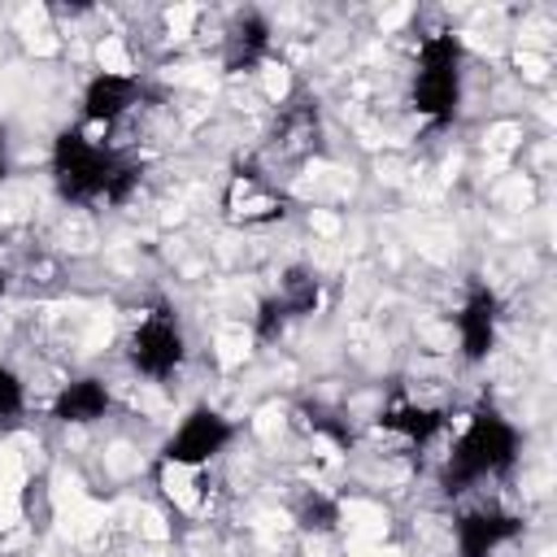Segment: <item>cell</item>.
<instances>
[{"mask_svg":"<svg viewBox=\"0 0 557 557\" xmlns=\"http://www.w3.org/2000/svg\"><path fill=\"white\" fill-rule=\"evenodd\" d=\"M265 52H270V22H265L261 13L235 17V26H231V35H226V70H231V74L252 70Z\"/></svg>","mask_w":557,"mask_h":557,"instance_id":"obj_11","label":"cell"},{"mask_svg":"<svg viewBox=\"0 0 557 557\" xmlns=\"http://www.w3.org/2000/svg\"><path fill=\"white\" fill-rule=\"evenodd\" d=\"M522 531V518L496 505H479L457 518V553L461 557H492L500 544H509Z\"/></svg>","mask_w":557,"mask_h":557,"instance_id":"obj_7","label":"cell"},{"mask_svg":"<svg viewBox=\"0 0 557 557\" xmlns=\"http://www.w3.org/2000/svg\"><path fill=\"white\" fill-rule=\"evenodd\" d=\"M379 422L387 431L405 435L409 444H426V440H435L444 431V413L440 409H426V405H413V400H392Z\"/></svg>","mask_w":557,"mask_h":557,"instance_id":"obj_12","label":"cell"},{"mask_svg":"<svg viewBox=\"0 0 557 557\" xmlns=\"http://www.w3.org/2000/svg\"><path fill=\"white\" fill-rule=\"evenodd\" d=\"M122 157L100 144V139H87L78 126L61 131L52 139V187L61 200L70 205H91V200H104L109 196V183L117 174Z\"/></svg>","mask_w":557,"mask_h":557,"instance_id":"obj_2","label":"cell"},{"mask_svg":"<svg viewBox=\"0 0 557 557\" xmlns=\"http://www.w3.org/2000/svg\"><path fill=\"white\" fill-rule=\"evenodd\" d=\"M278 305L287 309V318L296 322V318H309L318 305H322V278L309 270V265H292L287 274H283V283H278Z\"/></svg>","mask_w":557,"mask_h":557,"instance_id":"obj_13","label":"cell"},{"mask_svg":"<svg viewBox=\"0 0 557 557\" xmlns=\"http://www.w3.org/2000/svg\"><path fill=\"white\" fill-rule=\"evenodd\" d=\"M104 413H109V387L100 379H70L52 400V418L70 426H87Z\"/></svg>","mask_w":557,"mask_h":557,"instance_id":"obj_10","label":"cell"},{"mask_svg":"<svg viewBox=\"0 0 557 557\" xmlns=\"http://www.w3.org/2000/svg\"><path fill=\"white\" fill-rule=\"evenodd\" d=\"M518 461V431L509 418H500L492 405L474 409V418L466 422V431L457 435L444 470H440V487L448 496L474 487L479 479H492V474H505L509 466Z\"/></svg>","mask_w":557,"mask_h":557,"instance_id":"obj_1","label":"cell"},{"mask_svg":"<svg viewBox=\"0 0 557 557\" xmlns=\"http://www.w3.org/2000/svg\"><path fill=\"white\" fill-rule=\"evenodd\" d=\"M4 174H9V152H4V139H0V183H4Z\"/></svg>","mask_w":557,"mask_h":557,"instance_id":"obj_17","label":"cell"},{"mask_svg":"<svg viewBox=\"0 0 557 557\" xmlns=\"http://www.w3.org/2000/svg\"><path fill=\"white\" fill-rule=\"evenodd\" d=\"M22 405H26V387H22V379H17L9 366H0V418L22 413Z\"/></svg>","mask_w":557,"mask_h":557,"instance_id":"obj_16","label":"cell"},{"mask_svg":"<svg viewBox=\"0 0 557 557\" xmlns=\"http://www.w3.org/2000/svg\"><path fill=\"white\" fill-rule=\"evenodd\" d=\"M126 357H131V366H135L139 374H148V379H170V374L183 366V357H187V344H183V331H178L174 313H165V309L148 313V318L135 326V335H131V344H126Z\"/></svg>","mask_w":557,"mask_h":557,"instance_id":"obj_5","label":"cell"},{"mask_svg":"<svg viewBox=\"0 0 557 557\" xmlns=\"http://www.w3.org/2000/svg\"><path fill=\"white\" fill-rule=\"evenodd\" d=\"M4 292H9V274L0 270V296H4Z\"/></svg>","mask_w":557,"mask_h":557,"instance_id":"obj_18","label":"cell"},{"mask_svg":"<svg viewBox=\"0 0 557 557\" xmlns=\"http://www.w3.org/2000/svg\"><path fill=\"white\" fill-rule=\"evenodd\" d=\"M496 322H500V296L487 283H470L461 313H457V339L466 361H483L496 344Z\"/></svg>","mask_w":557,"mask_h":557,"instance_id":"obj_6","label":"cell"},{"mask_svg":"<svg viewBox=\"0 0 557 557\" xmlns=\"http://www.w3.org/2000/svg\"><path fill=\"white\" fill-rule=\"evenodd\" d=\"M135 96H139V83L131 78V74H96L87 87H83V117L87 122H100V126H109V122H117L131 104H135Z\"/></svg>","mask_w":557,"mask_h":557,"instance_id":"obj_9","label":"cell"},{"mask_svg":"<svg viewBox=\"0 0 557 557\" xmlns=\"http://www.w3.org/2000/svg\"><path fill=\"white\" fill-rule=\"evenodd\" d=\"M461 39L440 30V35H426L418 44V74H413V109L444 126L457 117V104H461Z\"/></svg>","mask_w":557,"mask_h":557,"instance_id":"obj_3","label":"cell"},{"mask_svg":"<svg viewBox=\"0 0 557 557\" xmlns=\"http://www.w3.org/2000/svg\"><path fill=\"white\" fill-rule=\"evenodd\" d=\"M292 513H296L300 531H335L339 527V500H331L326 492H305Z\"/></svg>","mask_w":557,"mask_h":557,"instance_id":"obj_14","label":"cell"},{"mask_svg":"<svg viewBox=\"0 0 557 557\" xmlns=\"http://www.w3.org/2000/svg\"><path fill=\"white\" fill-rule=\"evenodd\" d=\"M231 440H235L231 418H222L218 409H205V405H200V409H191V413L178 422V431L161 444V461L196 470V466L213 461Z\"/></svg>","mask_w":557,"mask_h":557,"instance_id":"obj_4","label":"cell"},{"mask_svg":"<svg viewBox=\"0 0 557 557\" xmlns=\"http://www.w3.org/2000/svg\"><path fill=\"white\" fill-rule=\"evenodd\" d=\"M222 205H226V213L235 218V222H274V218H283L287 209H283V196L265 183V174H257V170H235L231 174V187H226V196H222Z\"/></svg>","mask_w":557,"mask_h":557,"instance_id":"obj_8","label":"cell"},{"mask_svg":"<svg viewBox=\"0 0 557 557\" xmlns=\"http://www.w3.org/2000/svg\"><path fill=\"white\" fill-rule=\"evenodd\" d=\"M287 309L278 305V296H261L257 300V313H252V331H257V339L261 344H270V339H278L283 331H287Z\"/></svg>","mask_w":557,"mask_h":557,"instance_id":"obj_15","label":"cell"}]
</instances>
